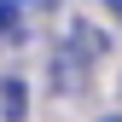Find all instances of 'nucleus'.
<instances>
[{
	"label": "nucleus",
	"mask_w": 122,
	"mask_h": 122,
	"mask_svg": "<svg viewBox=\"0 0 122 122\" xmlns=\"http://www.w3.org/2000/svg\"><path fill=\"white\" fill-rule=\"evenodd\" d=\"M99 52H105V35H99V29L70 23L64 41H58V52H52V87H58V93H81L87 76H93V64H99Z\"/></svg>",
	"instance_id": "1"
},
{
	"label": "nucleus",
	"mask_w": 122,
	"mask_h": 122,
	"mask_svg": "<svg viewBox=\"0 0 122 122\" xmlns=\"http://www.w3.org/2000/svg\"><path fill=\"white\" fill-rule=\"evenodd\" d=\"M0 116H6V122H23V116H29V87L18 81V76L0 81Z\"/></svg>",
	"instance_id": "2"
},
{
	"label": "nucleus",
	"mask_w": 122,
	"mask_h": 122,
	"mask_svg": "<svg viewBox=\"0 0 122 122\" xmlns=\"http://www.w3.org/2000/svg\"><path fill=\"white\" fill-rule=\"evenodd\" d=\"M12 23H18V6H12V0H0V41L12 35Z\"/></svg>",
	"instance_id": "3"
},
{
	"label": "nucleus",
	"mask_w": 122,
	"mask_h": 122,
	"mask_svg": "<svg viewBox=\"0 0 122 122\" xmlns=\"http://www.w3.org/2000/svg\"><path fill=\"white\" fill-rule=\"evenodd\" d=\"M105 12H111V18H116V23H122V0H105Z\"/></svg>",
	"instance_id": "4"
},
{
	"label": "nucleus",
	"mask_w": 122,
	"mask_h": 122,
	"mask_svg": "<svg viewBox=\"0 0 122 122\" xmlns=\"http://www.w3.org/2000/svg\"><path fill=\"white\" fill-rule=\"evenodd\" d=\"M99 122H122V116H99Z\"/></svg>",
	"instance_id": "5"
}]
</instances>
